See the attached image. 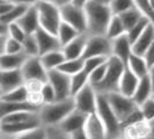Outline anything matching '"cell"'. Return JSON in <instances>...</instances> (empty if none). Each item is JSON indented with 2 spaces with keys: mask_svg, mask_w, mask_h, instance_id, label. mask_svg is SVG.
<instances>
[{
  "mask_svg": "<svg viewBox=\"0 0 154 139\" xmlns=\"http://www.w3.org/2000/svg\"><path fill=\"white\" fill-rule=\"evenodd\" d=\"M87 14V34L89 36L106 35L111 17L114 16L108 5L91 0L85 6Z\"/></svg>",
  "mask_w": 154,
  "mask_h": 139,
  "instance_id": "cell-1",
  "label": "cell"
},
{
  "mask_svg": "<svg viewBox=\"0 0 154 139\" xmlns=\"http://www.w3.org/2000/svg\"><path fill=\"white\" fill-rule=\"evenodd\" d=\"M73 110H75L74 97H69L66 100L43 104L38 110V116L43 126H57Z\"/></svg>",
  "mask_w": 154,
  "mask_h": 139,
  "instance_id": "cell-2",
  "label": "cell"
},
{
  "mask_svg": "<svg viewBox=\"0 0 154 139\" xmlns=\"http://www.w3.org/2000/svg\"><path fill=\"white\" fill-rule=\"evenodd\" d=\"M126 69V64L117 58L116 56H110L108 59V71L106 78L100 84L94 85V89L97 94H110V93L118 92V86L121 78Z\"/></svg>",
  "mask_w": 154,
  "mask_h": 139,
  "instance_id": "cell-3",
  "label": "cell"
},
{
  "mask_svg": "<svg viewBox=\"0 0 154 139\" xmlns=\"http://www.w3.org/2000/svg\"><path fill=\"white\" fill-rule=\"evenodd\" d=\"M96 114L101 118L102 123L104 124L108 139H116L122 137V124L119 122L118 117L116 116L115 111L112 110L108 101L107 94H97V107Z\"/></svg>",
  "mask_w": 154,
  "mask_h": 139,
  "instance_id": "cell-4",
  "label": "cell"
},
{
  "mask_svg": "<svg viewBox=\"0 0 154 139\" xmlns=\"http://www.w3.org/2000/svg\"><path fill=\"white\" fill-rule=\"evenodd\" d=\"M35 6L38 11L41 27L49 32L57 35L60 23L63 22L60 7H58L57 5L48 0H39Z\"/></svg>",
  "mask_w": 154,
  "mask_h": 139,
  "instance_id": "cell-5",
  "label": "cell"
},
{
  "mask_svg": "<svg viewBox=\"0 0 154 139\" xmlns=\"http://www.w3.org/2000/svg\"><path fill=\"white\" fill-rule=\"evenodd\" d=\"M107 96H108L109 103L112 110L115 111L116 116L118 117L122 126L136 111H138L140 109V106H138L132 97L125 96L119 92L110 93V94H107Z\"/></svg>",
  "mask_w": 154,
  "mask_h": 139,
  "instance_id": "cell-6",
  "label": "cell"
},
{
  "mask_svg": "<svg viewBox=\"0 0 154 139\" xmlns=\"http://www.w3.org/2000/svg\"><path fill=\"white\" fill-rule=\"evenodd\" d=\"M60 13L63 21L73 26L79 32L87 34V14L85 7L69 2L60 7Z\"/></svg>",
  "mask_w": 154,
  "mask_h": 139,
  "instance_id": "cell-7",
  "label": "cell"
},
{
  "mask_svg": "<svg viewBox=\"0 0 154 139\" xmlns=\"http://www.w3.org/2000/svg\"><path fill=\"white\" fill-rule=\"evenodd\" d=\"M95 56H103V57L112 56V39H108L106 35L89 36L82 59Z\"/></svg>",
  "mask_w": 154,
  "mask_h": 139,
  "instance_id": "cell-8",
  "label": "cell"
},
{
  "mask_svg": "<svg viewBox=\"0 0 154 139\" xmlns=\"http://www.w3.org/2000/svg\"><path fill=\"white\" fill-rule=\"evenodd\" d=\"M48 81L54 86L57 101H63L72 97L71 76H67L57 69L51 70L48 72Z\"/></svg>",
  "mask_w": 154,
  "mask_h": 139,
  "instance_id": "cell-9",
  "label": "cell"
},
{
  "mask_svg": "<svg viewBox=\"0 0 154 139\" xmlns=\"http://www.w3.org/2000/svg\"><path fill=\"white\" fill-rule=\"evenodd\" d=\"M75 102V109L87 115L96 113L97 107V93L91 84L87 85L73 96Z\"/></svg>",
  "mask_w": 154,
  "mask_h": 139,
  "instance_id": "cell-10",
  "label": "cell"
},
{
  "mask_svg": "<svg viewBox=\"0 0 154 139\" xmlns=\"http://www.w3.org/2000/svg\"><path fill=\"white\" fill-rule=\"evenodd\" d=\"M22 74L24 80H30V79H37L41 81H48V70L43 65L41 60V57H29L26 63L23 64Z\"/></svg>",
  "mask_w": 154,
  "mask_h": 139,
  "instance_id": "cell-11",
  "label": "cell"
},
{
  "mask_svg": "<svg viewBox=\"0 0 154 139\" xmlns=\"http://www.w3.org/2000/svg\"><path fill=\"white\" fill-rule=\"evenodd\" d=\"M24 78L22 71L11 70V71H0V95L6 94L20 86L24 85Z\"/></svg>",
  "mask_w": 154,
  "mask_h": 139,
  "instance_id": "cell-12",
  "label": "cell"
},
{
  "mask_svg": "<svg viewBox=\"0 0 154 139\" xmlns=\"http://www.w3.org/2000/svg\"><path fill=\"white\" fill-rule=\"evenodd\" d=\"M35 37L37 39L39 48V56L44 54H48L50 51H54V50H60L63 49L60 41L58 39L57 35L51 34L48 30L43 29L42 27H39L37 31L35 32Z\"/></svg>",
  "mask_w": 154,
  "mask_h": 139,
  "instance_id": "cell-13",
  "label": "cell"
},
{
  "mask_svg": "<svg viewBox=\"0 0 154 139\" xmlns=\"http://www.w3.org/2000/svg\"><path fill=\"white\" fill-rule=\"evenodd\" d=\"M87 117H88L87 114L75 109L69 115L66 116L62 121V123L59 124V125H57V126H59V129H62L65 133L72 134L73 132L85 128Z\"/></svg>",
  "mask_w": 154,
  "mask_h": 139,
  "instance_id": "cell-14",
  "label": "cell"
},
{
  "mask_svg": "<svg viewBox=\"0 0 154 139\" xmlns=\"http://www.w3.org/2000/svg\"><path fill=\"white\" fill-rule=\"evenodd\" d=\"M84 129L88 139H108L107 129L96 113L88 115Z\"/></svg>",
  "mask_w": 154,
  "mask_h": 139,
  "instance_id": "cell-15",
  "label": "cell"
},
{
  "mask_svg": "<svg viewBox=\"0 0 154 139\" xmlns=\"http://www.w3.org/2000/svg\"><path fill=\"white\" fill-rule=\"evenodd\" d=\"M88 37H89L88 34H80L73 41H71L69 44L63 46V51L65 54L66 59H80V58H82L87 42H88Z\"/></svg>",
  "mask_w": 154,
  "mask_h": 139,
  "instance_id": "cell-16",
  "label": "cell"
},
{
  "mask_svg": "<svg viewBox=\"0 0 154 139\" xmlns=\"http://www.w3.org/2000/svg\"><path fill=\"white\" fill-rule=\"evenodd\" d=\"M17 23L22 27V29L26 31L27 35H32L35 34L37 29L41 27L39 24V17H38V11L35 5H32L27 9V12L23 14Z\"/></svg>",
  "mask_w": 154,
  "mask_h": 139,
  "instance_id": "cell-17",
  "label": "cell"
},
{
  "mask_svg": "<svg viewBox=\"0 0 154 139\" xmlns=\"http://www.w3.org/2000/svg\"><path fill=\"white\" fill-rule=\"evenodd\" d=\"M38 126H42V123H41L39 116H37V117L32 118L30 121H27V122L13 124H0V132L13 134V136H17V134H21L23 132L30 131L32 129H36Z\"/></svg>",
  "mask_w": 154,
  "mask_h": 139,
  "instance_id": "cell-18",
  "label": "cell"
},
{
  "mask_svg": "<svg viewBox=\"0 0 154 139\" xmlns=\"http://www.w3.org/2000/svg\"><path fill=\"white\" fill-rule=\"evenodd\" d=\"M132 54V43L126 34L112 39V56H116L126 64Z\"/></svg>",
  "mask_w": 154,
  "mask_h": 139,
  "instance_id": "cell-19",
  "label": "cell"
},
{
  "mask_svg": "<svg viewBox=\"0 0 154 139\" xmlns=\"http://www.w3.org/2000/svg\"><path fill=\"white\" fill-rule=\"evenodd\" d=\"M139 80H140V78L137 77L131 70L126 66L123 76L121 78V81H119L118 92L125 95V96L132 97L136 89H137V87H138Z\"/></svg>",
  "mask_w": 154,
  "mask_h": 139,
  "instance_id": "cell-20",
  "label": "cell"
},
{
  "mask_svg": "<svg viewBox=\"0 0 154 139\" xmlns=\"http://www.w3.org/2000/svg\"><path fill=\"white\" fill-rule=\"evenodd\" d=\"M29 57L24 52L19 54H2L0 56V71L22 69L23 64Z\"/></svg>",
  "mask_w": 154,
  "mask_h": 139,
  "instance_id": "cell-21",
  "label": "cell"
},
{
  "mask_svg": "<svg viewBox=\"0 0 154 139\" xmlns=\"http://www.w3.org/2000/svg\"><path fill=\"white\" fill-rule=\"evenodd\" d=\"M154 42V23H149L145 31L132 44V52L138 56H143L147 51L149 45Z\"/></svg>",
  "mask_w": 154,
  "mask_h": 139,
  "instance_id": "cell-22",
  "label": "cell"
},
{
  "mask_svg": "<svg viewBox=\"0 0 154 139\" xmlns=\"http://www.w3.org/2000/svg\"><path fill=\"white\" fill-rule=\"evenodd\" d=\"M153 92L154 88L153 85H152V81H151V78H149V74H147L146 77L140 78L138 87H137L136 92L133 94L132 99L136 101V103L138 106H141L145 101L152 97Z\"/></svg>",
  "mask_w": 154,
  "mask_h": 139,
  "instance_id": "cell-23",
  "label": "cell"
},
{
  "mask_svg": "<svg viewBox=\"0 0 154 139\" xmlns=\"http://www.w3.org/2000/svg\"><path fill=\"white\" fill-rule=\"evenodd\" d=\"M39 57H41V60H42L43 65L45 66V69L48 70V71L58 69L65 60H67L66 57H65L64 51H63V49H60V50H54V51H50V52L42 54V56H39Z\"/></svg>",
  "mask_w": 154,
  "mask_h": 139,
  "instance_id": "cell-24",
  "label": "cell"
},
{
  "mask_svg": "<svg viewBox=\"0 0 154 139\" xmlns=\"http://www.w3.org/2000/svg\"><path fill=\"white\" fill-rule=\"evenodd\" d=\"M126 66L131 70L132 72L138 78L146 77L149 73V67L147 65L146 60L143 56H138L136 54H132L126 63Z\"/></svg>",
  "mask_w": 154,
  "mask_h": 139,
  "instance_id": "cell-25",
  "label": "cell"
},
{
  "mask_svg": "<svg viewBox=\"0 0 154 139\" xmlns=\"http://www.w3.org/2000/svg\"><path fill=\"white\" fill-rule=\"evenodd\" d=\"M0 108H1V117L8 114L19 113V111H36L38 113V109L31 106L29 102H4L0 101Z\"/></svg>",
  "mask_w": 154,
  "mask_h": 139,
  "instance_id": "cell-26",
  "label": "cell"
},
{
  "mask_svg": "<svg viewBox=\"0 0 154 139\" xmlns=\"http://www.w3.org/2000/svg\"><path fill=\"white\" fill-rule=\"evenodd\" d=\"M143 16L145 15L143 14V12L137 6H134V7L130 8L129 11L119 14V17H121V20L123 22L125 29H126V32L130 30L131 28H133L143 19Z\"/></svg>",
  "mask_w": 154,
  "mask_h": 139,
  "instance_id": "cell-27",
  "label": "cell"
},
{
  "mask_svg": "<svg viewBox=\"0 0 154 139\" xmlns=\"http://www.w3.org/2000/svg\"><path fill=\"white\" fill-rule=\"evenodd\" d=\"M38 113L36 111H19V113H13L8 114L6 116L0 117V124H13V123H21V122H27L32 118L37 117Z\"/></svg>",
  "mask_w": 154,
  "mask_h": 139,
  "instance_id": "cell-28",
  "label": "cell"
},
{
  "mask_svg": "<svg viewBox=\"0 0 154 139\" xmlns=\"http://www.w3.org/2000/svg\"><path fill=\"white\" fill-rule=\"evenodd\" d=\"M81 32H79L73 26H71L69 23L63 21L60 23V27H59L57 36H58V39L60 41L62 46H65L66 44H69L71 41H73L77 36H79Z\"/></svg>",
  "mask_w": 154,
  "mask_h": 139,
  "instance_id": "cell-29",
  "label": "cell"
},
{
  "mask_svg": "<svg viewBox=\"0 0 154 139\" xmlns=\"http://www.w3.org/2000/svg\"><path fill=\"white\" fill-rule=\"evenodd\" d=\"M0 50L2 54H19L23 51L22 43L11 36H0Z\"/></svg>",
  "mask_w": 154,
  "mask_h": 139,
  "instance_id": "cell-30",
  "label": "cell"
},
{
  "mask_svg": "<svg viewBox=\"0 0 154 139\" xmlns=\"http://www.w3.org/2000/svg\"><path fill=\"white\" fill-rule=\"evenodd\" d=\"M124 34H126V29L124 27L121 17H119V15H114L110 20L106 36L110 39H115L117 37L124 35Z\"/></svg>",
  "mask_w": 154,
  "mask_h": 139,
  "instance_id": "cell-31",
  "label": "cell"
},
{
  "mask_svg": "<svg viewBox=\"0 0 154 139\" xmlns=\"http://www.w3.org/2000/svg\"><path fill=\"white\" fill-rule=\"evenodd\" d=\"M30 6H26V5H15L8 13L0 15V23L4 24H11V23L17 22L19 19L27 12V9Z\"/></svg>",
  "mask_w": 154,
  "mask_h": 139,
  "instance_id": "cell-32",
  "label": "cell"
},
{
  "mask_svg": "<svg viewBox=\"0 0 154 139\" xmlns=\"http://www.w3.org/2000/svg\"><path fill=\"white\" fill-rule=\"evenodd\" d=\"M87 84H89V74L85 70L78 72L77 74L71 77V92H72V97L77 94L79 91H81Z\"/></svg>",
  "mask_w": 154,
  "mask_h": 139,
  "instance_id": "cell-33",
  "label": "cell"
},
{
  "mask_svg": "<svg viewBox=\"0 0 154 139\" xmlns=\"http://www.w3.org/2000/svg\"><path fill=\"white\" fill-rule=\"evenodd\" d=\"M27 96H28V91H27L26 86L22 85L15 89H13V91H11V92L6 93V94L0 95V101H4V102H24V101H27Z\"/></svg>",
  "mask_w": 154,
  "mask_h": 139,
  "instance_id": "cell-34",
  "label": "cell"
},
{
  "mask_svg": "<svg viewBox=\"0 0 154 139\" xmlns=\"http://www.w3.org/2000/svg\"><path fill=\"white\" fill-rule=\"evenodd\" d=\"M84 65H85V60L82 58H80V59H67V60L63 63L57 70H59L63 73L72 77V76L77 74L78 72L82 71Z\"/></svg>",
  "mask_w": 154,
  "mask_h": 139,
  "instance_id": "cell-35",
  "label": "cell"
},
{
  "mask_svg": "<svg viewBox=\"0 0 154 139\" xmlns=\"http://www.w3.org/2000/svg\"><path fill=\"white\" fill-rule=\"evenodd\" d=\"M23 52L28 57H38L39 56V48L37 39L35 37V34L27 35V37L22 42Z\"/></svg>",
  "mask_w": 154,
  "mask_h": 139,
  "instance_id": "cell-36",
  "label": "cell"
},
{
  "mask_svg": "<svg viewBox=\"0 0 154 139\" xmlns=\"http://www.w3.org/2000/svg\"><path fill=\"white\" fill-rule=\"evenodd\" d=\"M152 22L147 16H143V19L139 21L133 28H131L130 30L126 32V35H128V37H129V39L131 41V43L133 44L137 39H138V37L145 31V29H146L147 27H148V24ZM153 23V22H152Z\"/></svg>",
  "mask_w": 154,
  "mask_h": 139,
  "instance_id": "cell-37",
  "label": "cell"
},
{
  "mask_svg": "<svg viewBox=\"0 0 154 139\" xmlns=\"http://www.w3.org/2000/svg\"><path fill=\"white\" fill-rule=\"evenodd\" d=\"M136 6V0H112L110 8L114 15H119Z\"/></svg>",
  "mask_w": 154,
  "mask_h": 139,
  "instance_id": "cell-38",
  "label": "cell"
},
{
  "mask_svg": "<svg viewBox=\"0 0 154 139\" xmlns=\"http://www.w3.org/2000/svg\"><path fill=\"white\" fill-rule=\"evenodd\" d=\"M109 57H103V56H95V57H89L86 58L85 65H84V70L88 74H91L94 70H96L97 67H100L101 65L106 64L108 62Z\"/></svg>",
  "mask_w": 154,
  "mask_h": 139,
  "instance_id": "cell-39",
  "label": "cell"
},
{
  "mask_svg": "<svg viewBox=\"0 0 154 139\" xmlns=\"http://www.w3.org/2000/svg\"><path fill=\"white\" fill-rule=\"evenodd\" d=\"M48 132L45 126H38L36 129H32L30 131L23 132L21 134L15 136V139H46Z\"/></svg>",
  "mask_w": 154,
  "mask_h": 139,
  "instance_id": "cell-40",
  "label": "cell"
},
{
  "mask_svg": "<svg viewBox=\"0 0 154 139\" xmlns=\"http://www.w3.org/2000/svg\"><path fill=\"white\" fill-rule=\"evenodd\" d=\"M107 71H108V62L103 64V65H101L100 67H97L96 70H94L89 74V84L93 86L100 84L101 81L106 78Z\"/></svg>",
  "mask_w": 154,
  "mask_h": 139,
  "instance_id": "cell-41",
  "label": "cell"
},
{
  "mask_svg": "<svg viewBox=\"0 0 154 139\" xmlns=\"http://www.w3.org/2000/svg\"><path fill=\"white\" fill-rule=\"evenodd\" d=\"M8 36H11L12 39H14L22 43L24 39L27 37V34H26V31L23 30L22 27L19 23L14 22L8 24Z\"/></svg>",
  "mask_w": 154,
  "mask_h": 139,
  "instance_id": "cell-42",
  "label": "cell"
},
{
  "mask_svg": "<svg viewBox=\"0 0 154 139\" xmlns=\"http://www.w3.org/2000/svg\"><path fill=\"white\" fill-rule=\"evenodd\" d=\"M140 110L144 115V118L148 121V122H153L154 121V99L151 97L147 101H145L141 106H140Z\"/></svg>",
  "mask_w": 154,
  "mask_h": 139,
  "instance_id": "cell-43",
  "label": "cell"
},
{
  "mask_svg": "<svg viewBox=\"0 0 154 139\" xmlns=\"http://www.w3.org/2000/svg\"><path fill=\"white\" fill-rule=\"evenodd\" d=\"M42 95L44 97V102L45 103H52L54 101H57V97H56V91H54V86L51 85L49 81H46L43 88H42Z\"/></svg>",
  "mask_w": 154,
  "mask_h": 139,
  "instance_id": "cell-44",
  "label": "cell"
},
{
  "mask_svg": "<svg viewBox=\"0 0 154 139\" xmlns=\"http://www.w3.org/2000/svg\"><path fill=\"white\" fill-rule=\"evenodd\" d=\"M27 102H29L31 106H34L35 108L39 110L43 104H45L44 97L42 95V92H28L27 96Z\"/></svg>",
  "mask_w": 154,
  "mask_h": 139,
  "instance_id": "cell-45",
  "label": "cell"
},
{
  "mask_svg": "<svg viewBox=\"0 0 154 139\" xmlns=\"http://www.w3.org/2000/svg\"><path fill=\"white\" fill-rule=\"evenodd\" d=\"M48 137L46 139H71L69 134L65 133L59 126H48L46 128Z\"/></svg>",
  "mask_w": 154,
  "mask_h": 139,
  "instance_id": "cell-46",
  "label": "cell"
},
{
  "mask_svg": "<svg viewBox=\"0 0 154 139\" xmlns=\"http://www.w3.org/2000/svg\"><path fill=\"white\" fill-rule=\"evenodd\" d=\"M44 84H45L44 81H41L37 79H30V80L24 81V86L28 92H41Z\"/></svg>",
  "mask_w": 154,
  "mask_h": 139,
  "instance_id": "cell-47",
  "label": "cell"
},
{
  "mask_svg": "<svg viewBox=\"0 0 154 139\" xmlns=\"http://www.w3.org/2000/svg\"><path fill=\"white\" fill-rule=\"evenodd\" d=\"M144 58L146 60L148 67H153L154 66V42L149 45V48L147 49V51L144 54Z\"/></svg>",
  "mask_w": 154,
  "mask_h": 139,
  "instance_id": "cell-48",
  "label": "cell"
},
{
  "mask_svg": "<svg viewBox=\"0 0 154 139\" xmlns=\"http://www.w3.org/2000/svg\"><path fill=\"white\" fill-rule=\"evenodd\" d=\"M14 6H15V4H13L9 0H0V15L8 13Z\"/></svg>",
  "mask_w": 154,
  "mask_h": 139,
  "instance_id": "cell-49",
  "label": "cell"
},
{
  "mask_svg": "<svg viewBox=\"0 0 154 139\" xmlns=\"http://www.w3.org/2000/svg\"><path fill=\"white\" fill-rule=\"evenodd\" d=\"M69 138L71 139H88L87 134H86L85 129H80L78 131L73 132L72 134H69Z\"/></svg>",
  "mask_w": 154,
  "mask_h": 139,
  "instance_id": "cell-50",
  "label": "cell"
},
{
  "mask_svg": "<svg viewBox=\"0 0 154 139\" xmlns=\"http://www.w3.org/2000/svg\"><path fill=\"white\" fill-rule=\"evenodd\" d=\"M15 5H26V6H32L36 5L39 0H9Z\"/></svg>",
  "mask_w": 154,
  "mask_h": 139,
  "instance_id": "cell-51",
  "label": "cell"
},
{
  "mask_svg": "<svg viewBox=\"0 0 154 139\" xmlns=\"http://www.w3.org/2000/svg\"><path fill=\"white\" fill-rule=\"evenodd\" d=\"M50 2H52L54 5H57L58 7H63L64 5H67L69 2H72V0H48Z\"/></svg>",
  "mask_w": 154,
  "mask_h": 139,
  "instance_id": "cell-52",
  "label": "cell"
},
{
  "mask_svg": "<svg viewBox=\"0 0 154 139\" xmlns=\"http://www.w3.org/2000/svg\"><path fill=\"white\" fill-rule=\"evenodd\" d=\"M89 1H91V0H72L73 4H75L78 6H81V7H85Z\"/></svg>",
  "mask_w": 154,
  "mask_h": 139,
  "instance_id": "cell-53",
  "label": "cell"
},
{
  "mask_svg": "<svg viewBox=\"0 0 154 139\" xmlns=\"http://www.w3.org/2000/svg\"><path fill=\"white\" fill-rule=\"evenodd\" d=\"M0 139H15V136H13V134H8V133H4V132H0Z\"/></svg>",
  "mask_w": 154,
  "mask_h": 139,
  "instance_id": "cell-54",
  "label": "cell"
},
{
  "mask_svg": "<svg viewBox=\"0 0 154 139\" xmlns=\"http://www.w3.org/2000/svg\"><path fill=\"white\" fill-rule=\"evenodd\" d=\"M148 74H149V78H151V81H152V85H153L154 88V66L149 69V73Z\"/></svg>",
  "mask_w": 154,
  "mask_h": 139,
  "instance_id": "cell-55",
  "label": "cell"
},
{
  "mask_svg": "<svg viewBox=\"0 0 154 139\" xmlns=\"http://www.w3.org/2000/svg\"><path fill=\"white\" fill-rule=\"evenodd\" d=\"M94 1H96L99 4H102V5H108V6H110V4L112 2V0H94Z\"/></svg>",
  "mask_w": 154,
  "mask_h": 139,
  "instance_id": "cell-56",
  "label": "cell"
},
{
  "mask_svg": "<svg viewBox=\"0 0 154 139\" xmlns=\"http://www.w3.org/2000/svg\"><path fill=\"white\" fill-rule=\"evenodd\" d=\"M148 138L154 139V124H152V126H151V130H149V133H148Z\"/></svg>",
  "mask_w": 154,
  "mask_h": 139,
  "instance_id": "cell-57",
  "label": "cell"
},
{
  "mask_svg": "<svg viewBox=\"0 0 154 139\" xmlns=\"http://www.w3.org/2000/svg\"><path fill=\"white\" fill-rule=\"evenodd\" d=\"M149 5H151V7H152V9L154 11V0H149Z\"/></svg>",
  "mask_w": 154,
  "mask_h": 139,
  "instance_id": "cell-58",
  "label": "cell"
},
{
  "mask_svg": "<svg viewBox=\"0 0 154 139\" xmlns=\"http://www.w3.org/2000/svg\"><path fill=\"white\" fill-rule=\"evenodd\" d=\"M116 139H125V138H124L123 136H122V137H118V138H116Z\"/></svg>",
  "mask_w": 154,
  "mask_h": 139,
  "instance_id": "cell-59",
  "label": "cell"
},
{
  "mask_svg": "<svg viewBox=\"0 0 154 139\" xmlns=\"http://www.w3.org/2000/svg\"><path fill=\"white\" fill-rule=\"evenodd\" d=\"M143 139H151V138H148V137H145V138H143Z\"/></svg>",
  "mask_w": 154,
  "mask_h": 139,
  "instance_id": "cell-60",
  "label": "cell"
},
{
  "mask_svg": "<svg viewBox=\"0 0 154 139\" xmlns=\"http://www.w3.org/2000/svg\"><path fill=\"white\" fill-rule=\"evenodd\" d=\"M152 97H153V99H154V92H153V95H152Z\"/></svg>",
  "mask_w": 154,
  "mask_h": 139,
  "instance_id": "cell-61",
  "label": "cell"
},
{
  "mask_svg": "<svg viewBox=\"0 0 154 139\" xmlns=\"http://www.w3.org/2000/svg\"><path fill=\"white\" fill-rule=\"evenodd\" d=\"M151 124H154V121H153V122H152V123H151Z\"/></svg>",
  "mask_w": 154,
  "mask_h": 139,
  "instance_id": "cell-62",
  "label": "cell"
}]
</instances>
